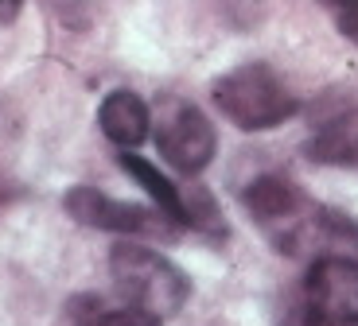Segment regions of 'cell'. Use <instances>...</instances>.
I'll list each match as a JSON object with an SVG mask.
<instances>
[{
    "mask_svg": "<svg viewBox=\"0 0 358 326\" xmlns=\"http://www.w3.org/2000/svg\"><path fill=\"white\" fill-rule=\"evenodd\" d=\"M74 326H160V318L144 315L136 307H121V311H94L86 318H74Z\"/></svg>",
    "mask_w": 358,
    "mask_h": 326,
    "instance_id": "12",
    "label": "cell"
},
{
    "mask_svg": "<svg viewBox=\"0 0 358 326\" xmlns=\"http://www.w3.org/2000/svg\"><path fill=\"white\" fill-rule=\"evenodd\" d=\"M242 206L273 233L280 253H296V233H300V214H304V194L285 175H261L242 191Z\"/></svg>",
    "mask_w": 358,
    "mask_h": 326,
    "instance_id": "6",
    "label": "cell"
},
{
    "mask_svg": "<svg viewBox=\"0 0 358 326\" xmlns=\"http://www.w3.org/2000/svg\"><path fill=\"white\" fill-rule=\"evenodd\" d=\"M63 206L78 225H90V230L129 233V237H160V241H171L179 233V225H171L156 206L117 202V198L94 191V186H71Z\"/></svg>",
    "mask_w": 358,
    "mask_h": 326,
    "instance_id": "4",
    "label": "cell"
},
{
    "mask_svg": "<svg viewBox=\"0 0 358 326\" xmlns=\"http://www.w3.org/2000/svg\"><path fill=\"white\" fill-rule=\"evenodd\" d=\"M312 163H327V168H358V117L335 128H320L312 140L304 144Z\"/></svg>",
    "mask_w": 358,
    "mask_h": 326,
    "instance_id": "9",
    "label": "cell"
},
{
    "mask_svg": "<svg viewBox=\"0 0 358 326\" xmlns=\"http://www.w3.org/2000/svg\"><path fill=\"white\" fill-rule=\"evenodd\" d=\"M16 16H20V4H16V0H0V27L12 24Z\"/></svg>",
    "mask_w": 358,
    "mask_h": 326,
    "instance_id": "14",
    "label": "cell"
},
{
    "mask_svg": "<svg viewBox=\"0 0 358 326\" xmlns=\"http://www.w3.org/2000/svg\"><path fill=\"white\" fill-rule=\"evenodd\" d=\"M285 326H358V260L320 256L300 299L285 307Z\"/></svg>",
    "mask_w": 358,
    "mask_h": 326,
    "instance_id": "3",
    "label": "cell"
},
{
    "mask_svg": "<svg viewBox=\"0 0 358 326\" xmlns=\"http://www.w3.org/2000/svg\"><path fill=\"white\" fill-rule=\"evenodd\" d=\"M98 124L106 140H113L117 148H136V144L148 140V124H152V113L144 105L133 89H113L98 105Z\"/></svg>",
    "mask_w": 358,
    "mask_h": 326,
    "instance_id": "7",
    "label": "cell"
},
{
    "mask_svg": "<svg viewBox=\"0 0 358 326\" xmlns=\"http://www.w3.org/2000/svg\"><path fill=\"white\" fill-rule=\"evenodd\" d=\"M215 105L242 133H265V128H277L288 117H296L300 101L273 66L245 62V66H238V71L215 82Z\"/></svg>",
    "mask_w": 358,
    "mask_h": 326,
    "instance_id": "1",
    "label": "cell"
},
{
    "mask_svg": "<svg viewBox=\"0 0 358 326\" xmlns=\"http://www.w3.org/2000/svg\"><path fill=\"white\" fill-rule=\"evenodd\" d=\"M335 24H339L343 36L358 43V4H350V8H335Z\"/></svg>",
    "mask_w": 358,
    "mask_h": 326,
    "instance_id": "13",
    "label": "cell"
},
{
    "mask_svg": "<svg viewBox=\"0 0 358 326\" xmlns=\"http://www.w3.org/2000/svg\"><path fill=\"white\" fill-rule=\"evenodd\" d=\"M183 225L210 241H226V221H222V210H218L215 194L206 191V186H183Z\"/></svg>",
    "mask_w": 358,
    "mask_h": 326,
    "instance_id": "10",
    "label": "cell"
},
{
    "mask_svg": "<svg viewBox=\"0 0 358 326\" xmlns=\"http://www.w3.org/2000/svg\"><path fill=\"white\" fill-rule=\"evenodd\" d=\"M117 163H121V171H129V175L144 186V191L152 194L156 210H160L171 225H179V230H183V191H179L168 175H160L148 159L133 156V151H121V156H117Z\"/></svg>",
    "mask_w": 358,
    "mask_h": 326,
    "instance_id": "8",
    "label": "cell"
},
{
    "mask_svg": "<svg viewBox=\"0 0 358 326\" xmlns=\"http://www.w3.org/2000/svg\"><path fill=\"white\" fill-rule=\"evenodd\" d=\"M315 225L331 241H343L347 249H358V221L343 210H331V206H320L315 210Z\"/></svg>",
    "mask_w": 358,
    "mask_h": 326,
    "instance_id": "11",
    "label": "cell"
},
{
    "mask_svg": "<svg viewBox=\"0 0 358 326\" xmlns=\"http://www.w3.org/2000/svg\"><path fill=\"white\" fill-rule=\"evenodd\" d=\"M156 148L168 159L179 175H199V171L215 159L218 136L215 124L203 117V109H195L191 101L168 97L160 105V124H156Z\"/></svg>",
    "mask_w": 358,
    "mask_h": 326,
    "instance_id": "5",
    "label": "cell"
},
{
    "mask_svg": "<svg viewBox=\"0 0 358 326\" xmlns=\"http://www.w3.org/2000/svg\"><path fill=\"white\" fill-rule=\"evenodd\" d=\"M109 276H113L117 291L129 299V307L144 311L152 318L164 315H176L191 295V283L187 276L171 265L168 256H160L156 249H144V245H113L109 253Z\"/></svg>",
    "mask_w": 358,
    "mask_h": 326,
    "instance_id": "2",
    "label": "cell"
}]
</instances>
